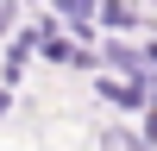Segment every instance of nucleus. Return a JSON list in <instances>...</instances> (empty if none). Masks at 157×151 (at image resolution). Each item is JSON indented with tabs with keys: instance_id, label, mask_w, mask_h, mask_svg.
<instances>
[{
	"instance_id": "1",
	"label": "nucleus",
	"mask_w": 157,
	"mask_h": 151,
	"mask_svg": "<svg viewBox=\"0 0 157 151\" xmlns=\"http://www.w3.org/2000/svg\"><path fill=\"white\" fill-rule=\"evenodd\" d=\"M107 151H145V145H138V138H126V132H113V138H107Z\"/></svg>"
},
{
	"instance_id": "2",
	"label": "nucleus",
	"mask_w": 157,
	"mask_h": 151,
	"mask_svg": "<svg viewBox=\"0 0 157 151\" xmlns=\"http://www.w3.org/2000/svg\"><path fill=\"white\" fill-rule=\"evenodd\" d=\"M0 25H6V6H0Z\"/></svg>"
}]
</instances>
